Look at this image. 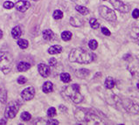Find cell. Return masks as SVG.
I'll list each match as a JSON object with an SVG mask.
<instances>
[{
  "mask_svg": "<svg viewBox=\"0 0 139 125\" xmlns=\"http://www.w3.org/2000/svg\"><path fill=\"white\" fill-rule=\"evenodd\" d=\"M95 59V54L85 48H74L69 54V60L80 64H89Z\"/></svg>",
  "mask_w": 139,
  "mask_h": 125,
  "instance_id": "cell-1",
  "label": "cell"
},
{
  "mask_svg": "<svg viewBox=\"0 0 139 125\" xmlns=\"http://www.w3.org/2000/svg\"><path fill=\"white\" fill-rule=\"evenodd\" d=\"M74 116L77 121L83 123L104 124V122L93 111L86 108H77L74 112Z\"/></svg>",
  "mask_w": 139,
  "mask_h": 125,
  "instance_id": "cell-2",
  "label": "cell"
},
{
  "mask_svg": "<svg viewBox=\"0 0 139 125\" xmlns=\"http://www.w3.org/2000/svg\"><path fill=\"white\" fill-rule=\"evenodd\" d=\"M62 95L74 103H80L83 100V96L80 93V86L78 84H73L65 88L62 90Z\"/></svg>",
  "mask_w": 139,
  "mask_h": 125,
  "instance_id": "cell-3",
  "label": "cell"
},
{
  "mask_svg": "<svg viewBox=\"0 0 139 125\" xmlns=\"http://www.w3.org/2000/svg\"><path fill=\"white\" fill-rule=\"evenodd\" d=\"M12 59L11 55L7 52H1L0 51V70L5 73H8L12 67Z\"/></svg>",
  "mask_w": 139,
  "mask_h": 125,
  "instance_id": "cell-4",
  "label": "cell"
},
{
  "mask_svg": "<svg viewBox=\"0 0 139 125\" xmlns=\"http://www.w3.org/2000/svg\"><path fill=\"white\" fill-rule=\"evenodd\" d=\"M99 13L102 18L109 22H114L116 20V12L112 9H109V7H107V6H100Z\"/></svg>",
  "mask_w": 139,
  "mask_h": 125,
  "instance_id": "cell-5",
  "label": "cell"
},
{
  "mask_svg": "<svg viewBox=\"0 0 139 125\" xmlns=\"http://www.w3.org/2000/svg\"><path fill=\"white\" fill-rule=\"evenodd\" d=\"M20 104L18 102H11L9 105L6 107L5 111V116L6 118H14L17 115L18 111L19 110Z\"/></svg>",
  "mask_w": 139,
  "mask_h": 125,
  "instance_id": "cell-6",
  "label": "cell"
},
{
  "mask_svg": "<svg viewBox=\"0 0 139 125\" xmlns=\"http://www.w3.org/2000/svg\"><path fill=\"white\" fill-rule=\"evenodd\" d=\"M110 3L113 5V7L122 13H127L130 10V5L128 4L123 3L122 1L120 0H110Z\"/></svg>",
  "mask_w": 139,
  "mask_h": 125,
  "instance_id": "cell-7",
  "label": "cell"
},
{
  "mask_svg": "<svg viewBox=\"0 0 139 125\" xmlns=\"http://www.w3.org/2000/svg\"><path fill=\"white\" fill-rule=\"evenodd\" d=\"M123 107L125 108V109L128 112H130V114L134 115H138L139 114V106L136 103L130 102V101H126L125 102H123Z\"/></svg>",
  "mask_w": 139,
  "mask_h": 125,
  "instance_id": "cell-8",
  "label": "cell"
},
{
  "mask_svg": "<svg viewBox=\"0 0 139 125\" xmlns=\"http://www.w3.org/2000/svg\"><path fill=\"white\" fill-rule=\"evenodd\" d=\"M34 95H35V89L32 87H29L24 89L21 93V97L24 101H30L34 97Z\"/></svg>",
  "mask_w": 139,
  "mask_h": 125,
  "instance_id": "cell-9",
  "label": "cell"
},
{
  "mask_svg": "<svg viewBox=\"0 0 139 125\" xmlns=\"http://www.w3.org/2000/svg\"><path fill=\"white\" fill-rule=\"evenodd\" d=\"M38 70L40 74L43 77H48L50 75V67L45 63H40L38 65Z\"/></svg>",
  "mask_w": 139,
  "mask_h": 125,
  "instance_id": "cell-10",
  "label": "cell"
},
{
  "mask_svg": "<svg viewBox=\"0 0 139 125\" xmlns=\"http://www.w3.org/2000/svg\"><path fill=\"white\" fill-rule=\"evenodd\" d=\"M30 3L28 1H24V0H20V1H18L16 3V5H14L16 7V9L18 11H21V12H24L26 11H27L30 8Z\"/></svg>",
  "mask_w": 139,
  "mask_h": 125,
  "instance_id": "cell-11",
  "label": "cell"
},
{
  "mask_svg": "<svg viewBox=\"0 0 139 125\" xmlns=\"http://www.w3.org/2000/svg\"><path fill=\"white\" fill-rule=\"evenodd\" d=\"M89 73H90V71L86 68H81L75 71V75H76V77L80 78V79H85V78L89 76Z\"/></svg>",
  "mask_w": 139,
  "mask_h": 125,
  "instance_id": "cell-12",
  "label": "cell"
},
{
  "mask_svg": "<svg viewBox=\"0 0 139 125\" xmlns=\"http://www.w3.org/2000/svg\"><path fill=\"white\" fill-rule=\"evenodd\" d=\"M130 35H131V38L139 45V27H137V26H134V27L131 29Z\"/></svg>",
  "mask_w": 139,
  "mask_h": 125,
  "instance_id": "cell-13",
  "label": "cell"
},
{
  "mask_svg": "<svg viewBox=\"0 0 139 125\" xmlns=\"http://www.w3.org/2000/svg\"><path fill=\"white\" fill-rule=\"evenodd\" d=\"M31 65L27 62H24V61H21L19 62L17 66V69L18 72H24L27 71L28 69H30Z\"/></svg>",
  "mask_w": 139,
  "mask_h": 125,
  "instance_id": "cell-14",
  "label": "cell"
},
{
  "mask_svg": "<svg viewBox=\"0 0 139 125\" xmlns=\"http://www.w3.org/2000/svg\"><path fill=\"white\" fill-rule=\"evenodd\" d=\"M42 90L44 93H50L54 90V85L51 81H46L42 87Z\"/></svg>",
  "mask_w": 139,
  "mask_h": 125,
  "instance_id": "cell-15",
  "label": "cell"
},
{
  "mask_svg": "<svg viewBox=\"0 0 139 125\" xmlns=\"http://www.w3.org/2000/svg\"><path fill=\"white\" fill-rule=\"evenodd\" d=\"M42 35H43V38H44L46 40H51L54 39V33L52 30L47 29V30H45L44 32H42Z\"/></svg>",
  "mask_w": 139,
  "mask_h": 125,
  "instance_id": "cell-16",
  "label": "cell"
},
{
  "mask_svg": "<svg viewBox=\"0 0 139 125\" xmlns=\"http://www.w3.org/2000/svg\"><path fill=\"white\" fill-rule=\"evenodd\" d=\"M62 52V47L60 46H53L48 49V53L50 54H58Z\"/></svg>",
  "mask_w": 139,
  "mask_h": 125,
  "instance_id": "cell-17",
  "label": "cell"
},
{
  "mask_svg": "<svg viewBox=\"0 0 139 125\" xmlns=\"http://www.w3.org/2000/svg\"><path fill=\"white\" fill-rule=\"evenodd\" d=\"M21 34H22V31L19 26H15V27L11 30V35L14 39H19Z\"/></svg>",
  "mask_w": 139,
  "mask_h": 125,
  "instance_id": "cell-18",
  "label": "cell"
},
{
  "mask_svg": "<svg viewBox=\"0 0 139 125\" xmlns=\"http://www.w3.org/2000/svg\"><path fill=\"white\" fill-rule=\"evenodd\" d=\"M70 24H72L73 26H75V27H79V26H82V21L79 18L77 17H72L70 18Z\"/></svg>",
  "mask_w": 139,
  "mask_h": 125,
  "instance_id": "cell-19",
  "label": "cell"
},
{
  "mask_svg": "<svg viewBox=\"0 0 139 125\" xmlns=\"http://www.w3.org/2000/svg\"><path fill=\"white\" fill-rule=\"evenodd\" d=\"M105 87L109 89H111L115 87V81L112 77H107L105 80Z\"/></svg>",
  "mask_w": 139,
  "mask_h": 125,
  "instance_id": "cell-20",
  "label": "cell"
},
{
  "mask_svg": "<svg viewBox=\"0 0 139 125\" xmlns=\"http://www.w3.org/2000/svg\"><path fill=\"white\" fill-rule=\"evenodd\" d=\"M75 9H76V11L80 12L81 14H82V15H87V14L89 13V11L87 8H86L85 6H82V5H76L75 6Z\"/></svg>",
  "mask_w": 139,
  "mask_h": 125,
  "instance_id": "cell-21",
  "label": "cell"
},
{
  "mask_svg": "<svg viewBox=\"0 0 139 125\" xmlns=\"http://www.w3.org/2000/svg\"><path fill=\"white\" fill-rule=\"evenodd\" d=\"M7 99V93H6V90L4 89L3 88H0V102L5 103Z\"/></svg>",
  "mask_w": 139,
  "mask_h": 125,
  "instance_id": "cell-22",
  "label": "cell"
},
{
  "mask_svg": "<svg viewBox=\"0 0 139 125\" xmlns=\"http://www.w3.org/2000/svg\"><path fill=\"white\" fill-rule=\"evenodd\" d=\"M18 45L20 48L26 49L28 47V41L26 40H24V39H19L18 40Z\"/></svg>",
  "mask_w": 139,
  "mask_h": 125,
  "instance_id": "cell-23",
  "label": "cell"
},
{
  "mask_svg": "<svg viewBox=\"0 0 139 125\" xmlns=\"http://www.w3.org/2000/svg\"><path fill=\"white\" fill-rule=\"evenodd\" d=\"M71 38H72V33H71L70 32H63L62 33H61V39H62L64 41H68V40H71Z\"/></svg>",
  "mask_w": 139,
  "mask_h": 125,
  "instance_id": "cell-24",
  "label": "cell"
},
{
  "mask_svg": "<svg viewBox=\"0 0 139 125\" xmlns=\"http://www.w3.org/2000/svg\"><path fill=\"white\" fill-rule=\"evenodd\" d=\"M60 80L63 81V82L67 83V82H69V81H71V76H70L69 73H61V74H60Z\"/></svg>",
  "mask_w": 139,
  "mask_h": 125,
  "instance_id": "cell-25",
  "label": "cell"
},
{
  "mask_svg": "<svg viewBox=\"0 0 139 125\" xmlns=\"http://www.w3.org/2000/svg\"><path fill=\"white\" fill-rule=\"evenodd\" d=\"M89 23H90V26L93 29H98L99 26H100L99 23H98V21L95 19V18H91L90 21H89Z\"/></svg>",
  "mask_w": 139,
  "mask_h": 125,
  "instance_id": "cell-26",
  "label": "cell"
},
{
  "mask_svg": "<svg viewBox=\"0 0 139 125\" xmlns=\"http://www.w3.org/2000/svg\"><path fill=\"white\" fill-rule=\"evenodd\" d=\"M89 48H90L91 50H95V49L98 47V43H97L96 40H91L89 43Z\"/></svg>",
  "mask_w": 139,
  "mask_h": 125,
  "instance_id": "cell-27",
  "label": "cell"
},
{
  "mask_svg": "<svg viewBox=\"0 0 139 125\" xmlns=\"http://www.w3.org/2000/svg\"><path fill=\"white\" fill-rule=\"evenodd\" d=\"M63 17V12L60 10H56L54 11V18L55 19H60Z\"/></svg>",
  "mask_w": 139,
  "mask_h": 125,
  "instance_id": "cell-28",
  "label": "cell"
},
{
  "mask_svg": "<svg viewBox=\"0 0 139 125\" xmlns=\"http://www.w3.org/2000/svg\"><path fill=\"white\" fill-rule=\"evenodd\" d=\"M20 117H21V119L23 121L27 122V121H29L31 118H32V116H31V115L28 113V112H23V113L21 114V116H20Z\"/></svg>",
  "mask_w": 139,
  "mask_h": 125,
  "instance_id": "cell-29",
  "label": "cell"
},
{
  "mask_svg": "<svg viewBox=\"0 0 139 125\" xmlns=\"http://www.w3.org/2000/svg\"><path fill=\"white\" fill-rule=\"evenodd\" d=\"M56 115V109L54 108H49L47 110V116L49 117H54Z\"/></svg>",
  "mask_w": 139,
  "mask_h": 125,
  "instance_id": "cell-30",
  "label": "cell"
},
{
  "mask_svg": "<svg viewBox=\"0 0 139 125\" xmlns=\"http://www.w3.org/2000/svg\"><path fill=\"white\" fill-rule=\"evenodd\" d=\"M14 5H14V4L11 1H5V3H4V5H3V6L5 8V9H11Z\"/></svg>",
  "mask_w": 139,
  "mask_h": 125,
  "instance_id": "cell-31",
  "label": "cell"
},
{
  "mask_svg": "<svg viewBox=\"0 0 139 125\" xmlns=\"http://www.w3.org/2000/svg\"><path fill=\"white\" fill-rule=\"evenodd\" d=\"M102 32H103L105 36H110V34H111V32H109V30L108 29V28H106V27L102 28Z\"/></svg>",
  "mask_w": 139,
  "mask_h": 125,
  "instance_id": "cell-32",
  "label": "cell"
},
{
  "mask_svg": "<svg viewBox=\"0 0 139 125\" xmlns=\"http://www.w3.org/2000/svg\"><path fill=\"white\" fill-rule=\"evenodd\" d=\"M26 81H27V80H26V78L24 76H20L18 79V83H19V84H24Z\"/></svg>",
  "mask_w": 139,
  "mask_h": 125,
  "instance_id": "cell-33",
  "label": "cell"
},
{
  "mask_svg": "<svg viewBox=\"0 0 139 125\" xmlns=\"http://www.w3.org/2000/svg\"><path fill=\"white\" fill-rule=\"evenodd\" d=\"M45 124H51V125H54V124H59V122L57 120H53V119H50V120H47Z\"/></svg>",
  "mask_w": 139,
  "mask_h": 125,
  "instance_id": "cell-34",
  "label": "cell"
},
{
  "mask_svg": "<svg viewBox=\"0 0 139 125\" xmlns=\"http://www.w3.org/2000/svg\"><path fill=\"white\" fill-rule=\"evenodd\" d=\"M132 17L134 18H139V9H135L133 12H132Z\"/></svg>",
  "mask_w": 139,
  "mask_h": 125,
  "instance_id": "cell-35",
  "label": "cell"
},
{
  "mask_svg": "<svg viewBox=\"0 0 139 125\" xmlns=\"http://www.w3.org/2000/svg\"><path fill=\"white\" fill-rule=\"evenodd\" d=\"M57 64V60L56 59L54 58H51L50 60H49V65L52 66V67H54V66H55Z\"/></svg>",
  "mask_w": 139,
  "mask_h": 125,
  "instance_id": "cell-36",
  "label": "cell"
},
{
  "mask_svg": "<svg viewBox=\"0 0 139 125\" xmlns=\"http://www.w3.org/2000/svg\"><path fill=\"white\" fill-rule=\"evenodd\" d=\"M6 123V121H5L4 119L0 120V124H5Z\"/></svg>",
  "mask_w": 139,
  "mask_h": 125,
  "instance_id": "cell-37",
  "label": "cell"
},
{
  "mask_svg": "<svg viewBox=\"0 0 139 125\" xmlns=\"http://www.w3.org/2000/svg\"><path fill=\"white\" fill-rule=\"evenodd\" d=\"M2 37H3V32L0 30V39H2Z\"/></svg>",
  "mask_w": 139,
  "mask_h": 125,
  "instance_id": "cell-38",
  "label": "cell"
},
{
  "mask_svg": "<svg viewBox=\"0 0 139 125\" xmlns=\"http://www.w3.org/2000/svg\"><path fill=\"white\" fill-rule=\"evenodd\" d=\"M72 1H73V2H77L78 0H72Z\"/></svg>",
  "mask_w": 139,
  "mask_h": 125,
  "instance_id": "cell-39",
  "label": "cell"
},
{
  "mask_svg": "<svg viewBox=\"0 0 139 125\" xmlns=\"http://www.w3.org/2000/svg\"><path fill=\"white\" fill-rule=\"evenodd\" d=\"M33 1H39V0H33Z\"/></svg>",
  "mask_w": 139,
  "mask_h": 125,
  "instance_id": "cell-40",
  "label": "cell"
},
{
  "mask_svg": "<svg viewBox=\"0 0 139 125\" xmlns=\"http://www.w3.org/2000/svg\"><path fill=\"white\" fill-rule=\"evenodd\" d=\"M104 1H106V0H104Z\"/></svg>",
  "mask_w": 139,
  "mask_h": 125,
  "instance_id": "cell-41",
  "label": "cell"
}]
</instances>
